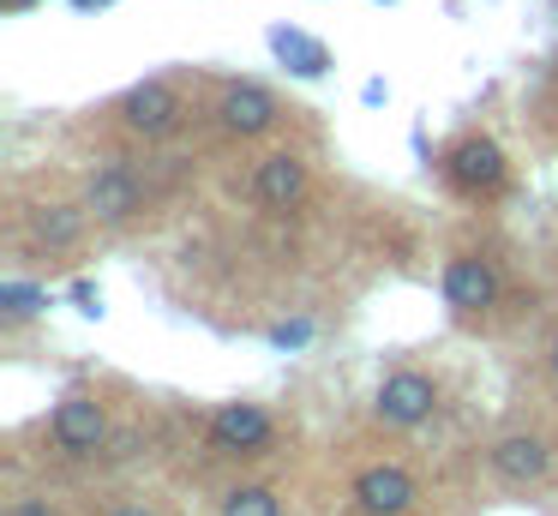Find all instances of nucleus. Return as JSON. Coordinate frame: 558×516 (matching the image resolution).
I'll use <instances>...</instances> for the list:
<instances>
[{"instance_id":"nucleus-8","label":"nucleus","mask_w":558,"mask_h":516,"mask_svg":"<svg viewBox=\"0 0 558 516\" xmlns=\"http://www.w3.org/2000/svg\"><path fill=\"white\" fill-rule=\"evenodd\" d=\"M210 127L222 132V139H241V144H258V139H277V132H289L294 120L306 115V108L282 103L270 84L258 79H217L210 84V103H205Z\"/></svg>"},{"instance_id":"nucleus-17","label":"nucleus","mask_w":558,"mask_h":516,"mask_svg":"<svg viewBox=\"0 0 558 516\" xmlns=\"http://www.w3.org/2000/svg\"><path fill=\"white\" fill-rule=\"evenodd\" d=\"M541 367H546V379L558 384V324L546 331V343H541Z\"/></svg>"},{"instance_id":"nucleus-14","label":"nucleus","mask_w":558,"mask_h":516,"mask_svg":"<svg viewBox=\"0 0 558 516\" xmlns=\"http://www.w3.org/2000/svg\"><path fill=\"white\" fill-rule=\"evenodd\" d=\"M0 516H97V511L66 499V492H54V487H31V492H13Z\"/></svg>"},{"instance_id":"nucleus-18","label":"nucleus","mask_w":558,"mask_h":516,"mask_svg":"<svg viewBox=\"0 0 558 516\" xmlns=\"http://www.w3.org/2000/svg\"><path fill=\"white\" fill-rule=\"evenodd\" d=\"M37 0H0V12H31Z\"/></svg>"},{"instance_id":"nucleus-19","label":"nucleus","mask_w":558,"mask_h":516,"mask_svg":"<svg viewBox=\"0 0 558 516\" xmlns=\"http://www.w3.org/2000/svg\"><path fill=\"white\" fill-rule=\"evenodd\" d=\"M78 7H109V0H78Z\"/></svg>"},{"instance_id":"nucleus-10","label":"nucleus","mask_w":558,"mask_h":516,"mask_svg":"<svg viewBox=\"0 0 558 516\" xmlns=\"http://www.w3.org/2000/svg\"><path fill=\"white\" fill-rule=\"evenodd\" d=\"M438 408H445V379H438V367H421V360H402L373 384V427L390 439L433 427Z\"/></svg>"},{"instance_id":"nucleus-9","label":"nucleus","mask_w":558,"mask_h":516,"mask_svg":"<svg viewBox=\"0 0 558 516\" xmlns=\"http://www.w3.org/2000/svg\"><path fill=\"white\" fill-rule=\"evenodd\" d=\"M342 504H349V516H414L426 504V480L409 456L378 451L342 475Z\"/></svg>"},{"instance_id":"nucleus-2","label":"nucleus","mask_w":558,"mask_h":516,"mask_svg":"<svg viewBox=\"0 0 558 516\" xmlns=\"http://www.w3.org/2000/svg\"><path fill=\"white\" fill-rule=\"evenodd\" d=\"M193 115L198 84L186 72H157V79H138L102 108H90V132L102 144H121V151H150V144H169Z\"/></svg>"},{"instance_id":"nucleus-5","label":"nucleus","mask_w":558,"mask_h":516,"mask_svg":"<svg viewBox=\"0 0 558 516\" xmlns=\"http://www.w3.org/2000/svg\"><path fill=\"white\" fill-rule=\"evenodd\" d=\"M198 456L210 468H258L282 456V415L270 403H217L198 415Z\"/></svg>"},{"instance_id":"nucleus-6","label":"nucleus","mask_w":558,"mask_h":516,"mask_svg":"<svg viewBox=\"0 0 558 516\" xmlns=\"http://www.w3.org/2000/svg\"><path fill=\"white\" fill-rule=\"evenodd\" d=\"M433 168H438V187H445L457 204H469V211H493V204H505L510 180H517L510 175L505 144H498L493 132H481V127L450 132V139L438 144Z\"/></svg>"},{"instance_id":"nucleus-12","label":"nucleus","mask_w":558,"mask_h":516,"mask_svg":"<svg viewBox=\"0 0 558 516\" xmlns=\"http://www.w3.org/2000/svg\"><path fill=\"white\" fill-rule=\"evenodd\" d=\"M246 199L270 216L301 211V204L313 199V163H306V151H289V144L265 151L253 163V175H246Z\"/></svg>"},{"instance_id":"nucleus-1","label":"nucleus","mask_w":558,"mask_h":516,"mask_svg":"<svg viewBox=\"0 0 558 516\" xmlns=\"http://www.w3.org/2000/svg\"><path fill=\"white\" fill-rule=\"evenodd\" d=\"M90 228H97V216H90L85 192L49 187V180H19L13 199H7V247L31 271L78 264V252L90 247Z\"/></svg>"},{"instance_id":"nucleus-15","label":"nucleus","mask_w":558,"mask_h":516,"mask_svg":"<svg viewBox=\"0 0 558 516\" xmlns=\"http://www.w3.org/2000/svg\"><path fill=\"white\" fill-rule=\"evenodd\" d=\"M90 511L97 516H174L169 499L150 487H126V492H102V499H90Z\"/></svg>"},{"instance_id":"nucleus-3","label":"nucleus","mask_w":558,"mask_h":516,"mask_svg":"<svg viewBox=\"0 0 558 516\" xmlns=\"http://www.w3.org/2000/svg\"><path fill=\"white\" fill-rule=\"evenodd\" d=\"M438 288H445V307L462 331H505L529 312V295L510 283L505 252L493 247H450Z\"/></svg>"},{"instance_id":"nucleus-13","label":"nucleus","mask_w":558,"mask_h":516,"mask_svg":"<svg viewBox=\"0 0 558 516\" xmlns=\"http://www.w3.org/2000/svg\"><path fill=\"white\" fill-rule=\"evenodd\" d=\"M217 516H289V499H282L277 480H229V487L217 492Z\"/></svg>"},{"instance_id":"nucleus-11","label":"nucleus","mask_w":558,"mask_h":516,"mask_svg":"<svg viewBox=\"0 0 558 516\" xmlns=\"http://www.w3.org/2000/svg\"><path fill=\"white\" fill-rule=\"evenodd\" d=\"M78 192H85L97 228H133V223H145V211H150L145 175H138L133 163H114V156L97 168H85V175H78Z\"/></svg>"},{"instance_id":"nucleus-16","label":"nucleus","mask_w":558,"mask_h":516,"mask_svg":"<svg viewBox=\"0 0 558 516\" xmlns=\"http://www.w3.org/2000/svg\"><path fill=\"white\" fill-rule=\"evenodd\" d=\"M270 43H277V55H282V60H301V72H325V67H330L325 48L306 43V36H294V31H277Z\"/></svg>"},{"instance_id":"nucleus-4","label":"nucleus","mask_w":558,"mask_h":516,"mask_svg":"<svg viewBox=\"0 0 558 516\" xmlns=\"http://www.w3.org/2000/svg\"><path fill=\"white\" fill-rule=\"evenodd\" d=\"M121 420H126V408L114 403V384L85 379L54 403V415L37 432H43V451H49L54 468H102Z\"/></svg>"},{"instance_id":"nucleus-20","label":"nucleus","mask_w":558,"mask_h":516,"mask_svg":"<svg viewBox=\"0 0 558 516\" xmlns=\"http://www.w3.org/2000/svg\"><path fill=\"white\" fill-rule=\"evenodd\" d=\"M553 252H558V235H553Z\"/></svg>"},{"instance_id":"nucleus-7","label":"nucleus","mask_w":558,"mask_h":516,"mask_svg":"<svg viewBox=\"0 0 558 516\" xmlns=\"http://www.w3.org/2000/svg\"><path fill=\"white\" fill-rule=\"evenodd\" d=\"M486 475L505 492H546L558 480V432L541 420H510L486 439Z\"/></svg>"}]
</instances>
